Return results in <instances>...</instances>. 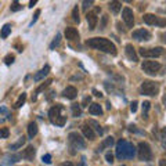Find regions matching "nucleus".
Returning <instances> with one entry per match:
<instances>
[{
    "instance_id": "obj_42",
    "label": "nucleus",
    "mask_w": 166,
    "mask_h": 166,
    "mask_svg": "<svg viewBox=\"0 0 166 166\" xmlns=\"http://www.w3.org/2000/svg\"><path fill=\"white\" fill-rule=\"evenodd\" d=\"M78 166H87V163H86V156H82L80 162L78 163Z\"/></svg>"
},
{
    "instance_id": "obj_29",
    "label": "nucleus",
    "mask_w": 166,
    "mask_h": 166,
    "mask_svg": "<svg viewBox=\"0 0 166 166\" xmlns=\"http://www.w3.org/2000/svg\"><path fill=\"white\" fill-rule=\"evenodd\" d=\"M151 108V104H150V101H144L143 103V118H148V111H150Z\"/></svg>"
},
{
    "instance_id": "obj_45",
    "label": "nucleus",
    "mask_w": 166,
    "mask_h": 166,
    "mask_svg": "<svg viewBox=\"0 0 166 166\" xmlns=\"http://www.w3.org/2000/svg\"><path fill=\"white\" fill-rule=\"evenodd\" d=\"M159 166H166V159H161L159 161Z\"/></svg>"
},
{
    "instance_id": "obj_35",
    "label": "nucleus",
    "mask_w": 166,
    "mask_h": 166,
    "mask_svg": "<svg viewBox=\"0 0 166 166\" xmlns=\"http://www.w3.org/2000/svg\"><path fill=\"white\" fill-rule=\"evenodd\" d=\"M21 8H22V6H21L18 2H13V3H11V11H20Z\"/></svg>"
},
{
    "instance_id": "obj_13",
    "label": "nucleus",
    "mask_w": 166,
    "mask_h": 166,
    "mask_svg": "<svg viewBox=\"0 0 166 166\" xmlns=\"http://www.w3.org/2000/svg\"><path fill=\"white\" fill-rule=\"evenodd\" d=\"M35 154H36V150L33 145H28L26 147V150L22 151V154H21V158H24V159L26 161H33V158H35Z\"/></svg>"
},
{
    "instance_id": "obj_26",
    "label": "nucleus",
    "mask_w": 166,
    "mask_h": 166,
    "mask_svg": "<svg viewBox=\"0 0 166 166\" xmlns=\"http://www.w3.org/2000/svg\"><path fill=\"white\" fill-rule=\"evenodd\" d=\"M24 143H25V137H20L17 143H14L10 145V150H18V148H21V147L24 145Z\"/></svg>"
},
{
    "instance_id": "obj_20",
    "label": "nucleus",
    "mask_w": 166,
    "mask_h": 166,
    "mask_svg": "<svg viewBox=\"0 0 166 166\" xmlns=\"http://www.w3.org/2000/svg\"><path fill=\"white\" fill-rule=\"evenodd\" d=\"M108 7H109V10L112 11L114 14H118L119 11L122 10V3H121V2H109Z\"/></svg>"
},
{
    "instance_id": "obj_9",
    "label": "nucleus",
    "mask_w": 166,
    "mask_h": 166,
    "mask_svg": "<svg viewBox=\"0 0 166 166\" xmlns=\"http://www.w3.org/2000/svg\"><path fill=\"white\" fill-rule=\"evenodd\" d=\"M140 55L147 57V58H155L163 54V49L162 47H154V49H140Z\"/></svg>"
},
{
    "instance_id": "obj_12",
    "label": "nucleus",
    "mask_w": 166,
    "mask_h": 166,
    "mask_svg": "<svg viewBox=\"0 0 166 166\" xmlns=\"http://www.w3.org/2000/svg\"><path fill=\"white\" fill-rule=\"evenodd\" d=\"M21 159V154H11L3 158V161L0 162V166H13Z\"/></svg>"
},
{
    "instance_id": "obj_23",
    "label": "nucleus",
    "mask_w": 166,
    "mask_h": 166,
    "mask_svg": "<svg viewBox=\"0 0 166 166\" xmlns=\"http://www.w3.org/2000/svg\"><path fill=\"white\" fill-rule=\"evenodd\" d=\"M10 33H11V25L10 24H6V25L2 28V31H0V37H2V39H6V37H8Z\"/></svg>"
},
{
    "instance_id": "obj_40",
    "label": "nucleus",
    "mask_w": 166,
    "mask_h": 166,
    "mask_svg": "<svg viewBox=\"0 0 166 166\" xmlns=\"http://www.w3.org/2000/svg\"><path fill=\"white\" fill-rule=\"evenodd\" d=\"M90 101H91L90 96H89V97H85V98H83V103H82V107H87V104L90 103Z\"/></svg>"
},
{
    "instance_id": "obj_48",
    "label": "nucleus",
    "mask_w": 166,
    "mask_h": 166,
    "mask_svg": "<svg viewBox=\"0 0 166 166\" xmlns=\"http://www.w3.org/2000/svg\"><path fill=\"white\" fill-rule=\"evenodd\" d=\"M161 37H162V40H163V42H165V43H166V33H163V35H162V36H161Z\"/></svg>"
},
{
    "instance_id": "obj_21",
    "label": "nucleus",
    "mask_w": 166,
    "mask_h": 166,
    "mask_svg": "<svg viewBox=\"0 0 166 166\" xmlns=\"http://www.w3.org/2000/svg\"><path fill=\"white\" fill-rule=\"evenodd\" d=\"M36 134H37V125L35 122H31L28 125V136H29V138H33Z\"/></svg>"
},
{
    "instance_id": "obj_7",
    "label": "nucleus",
    "mask_w": 166,
    "mask_h": 166,
    "mask_svg": "<svg viewBox=\"0 0 166 166\" xmlns=\"http://www.w3.org/2000/svg\"><path fill=\"white\" fill-rule=\"evenodd\" d=\"M144 22L147 25H156V26H166V18H161L154 14H144Z\"/></svg>"
},
{
    "instance_id": "obj_10",
    "label": "nucleus",
    "mask_w": 166,
    "mask_h": 166,
    "mask_svg": "<svg viewBox=\"0 0 166 166\" xmlns=\"http://www.w3.org/2000/svg\"><path fill=\"white\" fill-rule=\"evenodd\" d=\"M122 20L125 21V24L127 25V28H132L134 25V15H133V10L129 7H125L122 11Z\"/></svg>"
},
{
    "instance_id": "obj_28",
    "label": "nucleus",
    "mask_w": 166,
    "mask_h": 166,
    "mask_svg": "<svg viewBox=\"0 0 166 166\" xmlns=\"http://www.w3.org/2000/svg\"><path fill=\"white\" fill-rule=\"evenodd\" d=\"M71 109H72V115H73V116H76V118L80 116L82 109H80V105H79V104H72Z\"/></svg>"
},
{
    "instance_id": "obj_11",
    "label": "nucleus",
    "mask_w": 166,
    "mask_h": 166,
    "mask_svg": "<svg viewBox=\"0 0 166 166\" xmlns=\"http://www.w3.org/2000/svg\"><path fill=\"white\" fill-rule=\"evenodd\" d=\"M132 36H133V39L138 40V42H147V40L151 39V33L148 32L147 29H137L134 31L133 33H132Z\"/></svg>"
},
{
    "instance_id": "obj_17",
    "label": "nucleus",
    "mask_w": 166,
    "mask_h": 166,
    "mask_svg": "<svg viewBox=\"0 0 166 166\" xmlns=\"http://www.w3.org/2000/svg\"><path fill=\"white\" fill-rule=\"evenodd\" d=\"M86 18H87L89 29L90 31L96 29V25H97V22H98V18H97V15H96V13H87Z\"/></svg>"
},
{
    "instance_id": "obj_8",
    "label": "nucleus",
    "mask_w": 166,
    "mask_h": 166,
    "mask_svg": "<svg viewBox=\"0 0 166 166\" xmlns=\"http://www.w3.org/2000/svg\"><path fill=\"white\" fill-rule=\"evenodd\" d=\"M141 68H143V71L145 72V73H148V75H156L158 71L161 69V64L156 61H144Z\"/></svg>"
},
{
    "instance_id": "obj_44",
    "label": "nucleus",
    "mask_w": 166,
    "mask_h": 166,
    "mask_svg": "<svg viewBox=\"0 0 166 166\" xmlns=\"http://www.w3.org/2000/svg\"><path fill=\"white\" fill-rule=\"evenodd\" d=\"M93 93H94V96H97V97H101V96H103L100 91L97 90V89H93Z\"/></svg>"
},
{
    "instance_id": "obj_51",
    "label": "nucleus",
    "mask_w": 166,
    "mask_h": 166,
    "mask_svg": "<svg viewBox=\"0 0 166 166\" xmlns=\"http://www.w3.org/2000/svg\"><path fill=\"white\" fill-rule=\"evenodd\" d=\"M121 166H125V165H121Z\"/></svg>"
},
{
    "instance_id": "obj_32",
    "label": "nucleus",
    "mask_w": 166,
    "mask_h": 166,
    "mask_svg": "<svg viewBox=\"0 0 166 166\" xmlns=\"http://www.w3.org/2000/svg\"><path fill=\"white\" fill-rule=\"evenodd\" d=\"M14 62V55L13 54H7L6 57H4V64L6 65H11Z\"/></svg>"
},
{
    "instance_id": "obj_14",
    "label": "nucleus",
    "mask_w": 166,
    "mask_h": 166,
    "mask_svg": "<svg viewBox=\"0 0 166 166\" xmlns=\"http://www.w3.org/2000/svg\"><path fill=\"white\" fill-rule=\"evenodd\" d=\"M65 37L68 40H71V42H73V40H78L79 39V32L76 28H72V26H68L65 29Z\"/></svg>"
},
{
    "instance_id": "obj_16",
    "label": "nucleus",
    "mask_w": 166,
    "mask_h": 166,
    "mask_svg": "<svg viewBox=\"0 0 166 166\" xmlns=\"http://www.w3.org/2000/svg\"><path fill=\"white\" fill-rule=\"evenodd\" d=\"M82 133H83V136H85L86 138H89V140H94L96 133H94V130L89 126V123H85L82 126Z\"/></svg>"
},
{
    "instance_id": "obj_1",
    "label": "nucleus",
    "mask_w": 166,
    "mask_h": 166,
    "mask_svg": "<svg viewBox=\"0 0 166 166\" xmlns=\"http://www.w3.org/2000/svg\"><path fill=\"white\" fill-rule=\"evenodd\" d=\"M86 44L91 49H96V50H100L103 53H107V54H112V55H116V46L111 40L105 39V37H91V39H87Z\"/></svg>"
},
{
    "instance_id": "obj_33",
    "label": "nucleus",
    "mask_w": 166,
    "mask_h": 166,
    "mask_svg": "<svg viewBox=\"0 0 166 166\" xmlns=\"http://www.w3.org/2000/svg\"><path fill=\"white\" fill-rule=\"evenodd\" d=\"M72 20L75 21V22H78L79 24V10H78V7H75L73 8V11H72Z\"/></svg>"
},
{
    "instance_id": "obj_38",
    "label": "nucleus",
    "mask_w": 166,
    "mask_h": 166,
    "mask_svg": "<svg viewBox=\"0 0 166 166\" xmlns=\"http://www.w3.org/2000/svg\"><path fill=\"white\" fill-rule=\"evenodd\" d=\"M105 159H107L108 163H112V162H114V156H112V154H111V152H107V154H105Z\"/></svg>"
},
{
    "instance_id": "obj_6",
    "label": "nucleus",
    "mask_w": 166,
    "mask_h": 166,
    "mask_svg": "<svg viewBox=\"0 0 166 166\" xmlns=\"http://www.w3.org/2000/svg\"><path fill=\"white\" fill-rule=\"evenodd\" d=\"M137 152H138V158H140L141 161H151L152 159L151 147L147 143H144V141L138 143V150H137Z\"/></svg>"
},
{
    "instance_id": "obj_50",
    "label": "nucleus",
    "mask_w": 166,
    "mask_h": 166,
    "mask_svg": "<svg viewBox=\"0 0 166 166\" xmlns=\"http://www.w3.org/2000/svg\"><path fill=\"white\" fill-rule=\"evenodd\" d=\"M163 104H165V107H166V96L163 97Z\"/></svg>"
},
{
    "instance_id": "obj_22",
    "label": "nucleus",
    "mask_w": 166,
    "mask_h": 166,
    "mask_svg": "<svg viewBox=\"0 0 166 166\" xmlns=\"http://www.w3.org/2000/svg\"><path fill=\"white\" fill-rule=\"evenodd\" d=\"M89 112H90L91 115H101L103 114V108H101L100 104H91L90 107H89Z\"/></svg>"
},
{
    "instance_id": "obj_30",
    "label": "nucleus",
    "mask_w": 166,
    "mask_h": 166,
    "mask_svg": "<svg viewBox=\"0 0 166 166\" xmlns=\"http://www.w3.org/2000/svg\"><path fill=\"white\" fill-rule=\"evenodd\" d=\"M60 40H61V35H60V33H57V35H55V37H54V40H53L51 44H50V49H51V50L55 49V47L60 44Z\"/></svg>"
},
{
    "instance_id": "obj_36",
    "label": "nucleus",
    "mask_w": 166,
    "mask_h": 166,
    "mask_svg": "<svg viewBox=\"0 0 166 166\" xmlns=\"http://www.w3.org/2000/svg\"><path fill=\"white\" fill-rule=\"evenodd\" d=\"M42 161L44 163H47V165H50V163H51V155H50V154H46V155H43L42 156Z\"/></svg>"
},
{
    "instance_id": "obj_19",
    "label": "nucleus",
    "mask_w": 166,
    "mask_h": 166,
    "mask_svg": "<svg viewBox=\"0 0 166 166\" xmlns=\"http://www.w3.org/2000/svg\"><path fill=\"white\" fill-rule=\"evenodd\" d=\"M49 72H50V67L49 65H46L43 69H40L37 73H36L35 76H33V80L35 82H39V80H42V79H44L46 76L49 75Z\"/></svg>"
},
{
    "instance_id": "obj_4",
    "label": "nucleus",
    "mask_w": 166,
    "mask_h": 166,
    "mask_svg": "<svg viewBox=\"0 0 166 166\" xmlns=\"http://www.w3.org/2000/svg\"><path fill=\"white\" fill-rule=\"evenodd\" d=\"M68 143H69L71 150H83V148L86 147L85 140L82 138V136L78 133V132H72V133H69Z\"/></svg>"
},
{
    "instance_id": "obj_3",
    "label": "nucleus",
    "mask_w": 166,
    "mask_h": 166,
    "mask_svg": "<svg viewBox=\"0 0 166 166\" xmlns=\"http://www.w3.org/2000/svg\"><path fill=\"white\" fill-rule=\"evenodd\" d=\"M62 109H64V107H62L61 104H55L54 107L50 108V111H49L50 122H51L53 125H55V126H60V127H62L67 122V118L61 115Z\"/></svg>"
},
{
    "instance_id": "obj_2",
    "label": "nucleus",
    "mask_w": 166,
    "mask_h": 166,
    "mask_svg": "<svg viewBox=\"0 0 166 166\" xmlns=\"http://www.w3.org/2000/svg\"><path fill=\"white\" fill-rule=\"evenodd\" d=\"M136 155V147L126 140H119L116 143L118 159H133Z\"/></svg>"
},
{
    "instance_id": "obj_24",
    "label": "nucleus",
    "mask_w": 166,
    "mask_h": 166,
    "mask_svg": "<svg viewBox=\"0 0 166 166\" xmlns=\"http://www.w3.org/2000/svg\"><path fill=\"white\" fill-rule=\"evenodd\" d=\"M114 144V137H107L103 143L100 144V147H98V151H103L104 148H108V147H111Z\"/></svg>"
},
{
    "instance_id": "obj_25",
    "label": "nucleus",
    "mask_w": 166,
    "mask_h": 166,
    "mask_svg": "<svg viewBox=\"0 0 166 166\" xmlns=\"http://www.w3.org/2000/svg\"><path fill=\"white\" fill-rule=\"evenodd\" d=\"M87 123H89V126H93L91 129H94V130L97 132V133L100 134V136H103V134H104V130L101 129V126H100V125H98L96 121H89Z\"/></svg>"
},
{
    "instance_id": "obj_43",
    "label": "nucleus",
    "mask_w": 166,
    "mask_h": 166,
    "mask_svg": "<svg viewBox=\"0 0 166 166\" xmlns=\"http://www.w3.org/2000/svg\"><path fill=\"white\" fill-rule=\"evenodd\" d=\"M105 24H107V15L103 17V24H101V29H104V28H105Z\"/></svg>"
},
{
    "instance_id": "obj_46",
    "label": "nucleus",
    "mask_w": 166,
    "mask_h": 166,
    "mask_svg": "<svg viewBox=\"0 0 166 166\" xmlns=\"http://www.w3.org/2000/svg\"><path fill=\"white\" fill-rule=\"evenodd\" d=\"M60 166H73V165H72L71 162H64V163H61Z\"/></svg>"
},
{
    "instance_id": "obj_37",
    "label": "nucleus",
    "mask_w": 166,
    "mask_h": 166,
    "mask_svg": "<svg viewBox=\"0 0 166 166\" xmlns=\"http://www.w3.org/2000/svg\"><path fill=\"white\" fill-rule=\"evenodd\" d=\"M39 15H40V10H36V11H35V15H33L32 21H31V24H29V25H31V26H32V25H33V24H35V22H36V21H37V17H39Z\"/></svg>"
},
{
    "instance_id": "obj_34",
    "label": "nucleus",
    "mask_w": 166,
    "mask_h": 166,
    "mask_svg": "<svg viewBox=\"0 0 166 166\" xmlns=\"http://www.w3.org/2000/svg\"><path fill=\"white\" fill-rule=\"evenodd\" d=\"M50 83H51V80H46L44 83H43V85L40 86V87H37V89H36V94H39V93H42V91L44 90V89L47 87V86H49Z\"/></svg>"
},
{
    "instance_id": "obj_15",
    "label": "nucleus",
    "mask_w": 166,
    "mask_h": 166,
    "mask_svg": "<svg viewBox=\"0 0 166 166\" xmlns=\"http://www.w3.org/2000/svg\"><path fill=\"white\" fill-rule=\"evenodd\" d=\"M125 51H126V55H127V58L130 60V61H133V62H136V61H138V55H137V53H136V50H134V47L132 44H126V47H125Z\"/></svg>"
},
{
    "instance_id": "obj_49",
    "label": "nucleus",
    "mask_w": 166,
    "mask_h": 166,
    "mask_svg": "<svg viewBox=\"0 0 166 166\" xmlns=\"http://www.w3.org/2000/svg\"><path fill=\"white\" fill-rule=\"evenodd\" d=\"M162 136H163V137H166V127H165V129H163V130H162Z\"/></svg>"
},
{
    "instance_id": "obj_41",
    "label": "nucleus",
    "mask_w": 166,
    "mask_h": 166,
    "mask_svg": "<svg viewBox=\"0 0 166 166\" xmlns=\"http://www.w3.org/2000/svg\"><path fill=\"white\" fill-rule=\"evenodd\" d=\"M130 111L132 112H136L137 111V101H133V103L130 104Z\"/></svg>"
},
{
    "instance_id": "obj_39",
    "label": "nucleus",
    "mask_w": 166,
    "mask_h": 166,
    "mask_svg": "<svg viewBox=\"0 0 166 166\" xmlns=\"http://www.w3.org/2000/svg\"><path fill=\"white\" fill-rule=\"evenodd\" d=\"M91 4H93V0H89V2H87V0H86V2H83V10H87V8H89V7H90L91 6Z\"/></svg>"
},
{
    "instance_id": "obj_31",
    "label": "nucleus",
    "mask_w": 166,
    "mask_h": 166,
    "mask_svg": "<svg viewBox=\"0 0 166 166\" xmlns=\"http://www.w3.org/2000/svg\"><path fill=\"white\" fill-rule=\"evenodd\" d=\"M8 136H10L8 127H2L0 129V138H8Z\"/></svg>"
},
{
    "instance_id": "obj_5",
    "label": "nucleus",
    "mask_w": 166,
    "mask_h": 166,
    "mask_svg": "<svg viewBox=\"0 0 166 166\" xmlns=\"http://www.w3.org/2000/svg\"><path fill=\"white\" fill-rule=\"evenodd\" d=\"M140 91L144 96H156L159 93V85L152 80H144L140 86Z\"/></svg>"
},
{
    "instance_id": "obj_18",
    "label": "nucleus",
    "mask_w": 166,
    "mask_h": 166,
    "mask_svg": "<svg viewBox=\"0 0 166 166\" xmlns=\"http://www.w3.org/2000/svg\"><path fill=\"white\" fill-rule=\"evenodd\" d=\"M62 96L65 98H69V100H73V98H76V96H78V90H76L73 86H68L65 90L62 91Z\"/></svg>"
},
{
    "instance_id": "obj_27",
    "label": "nucleus",
    "mask_w": 166,
    "mask_h": 166,
    "mask_svg": "<svg viewBox=\"0 0 166 166\" xmlns=\"http://www.w3.org/2000/svg\"><path fill=\"white\" fill-rule=\"evenodd\" d=\"M25 100H26V93H22V94L18 97V100L15 101V104H14V108H20V107H22L24 105V103H25Z\"/></svg>"
},
{
    "instance_id": "obj_47",
    "label": "nucleus",
    "mask_w": 166,
    "mask_h": 166,
    "mask_svg": "<svg viewBox=\"0 0 166 166\" xmlns=\"http://www.w3.org/2000/svg\"><path fill=\"white\" fill-rule=\"evenodd\" d=\"M36 4V0H32V2H29V7H33Z\"/></svg>"
}]
</instances>
